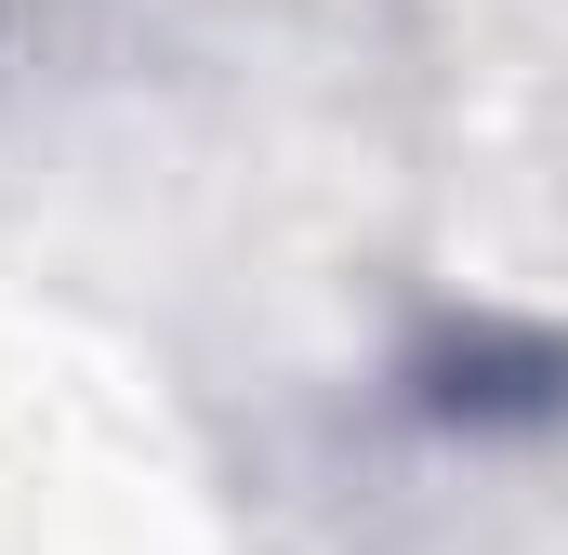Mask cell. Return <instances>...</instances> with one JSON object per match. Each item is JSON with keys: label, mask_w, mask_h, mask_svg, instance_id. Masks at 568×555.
Returning <instances> with one entry per match:
<instances>
[{"label": "cell", "mask_w": 568, "mask_h": 555, "mask_svg": "<svg viewBox=\"0 0 568 555\" xmlns=\"http://www.w3.org/2000/svg\"><path fill=\"white\" fill-rule=\"evenodd\" d=\"M397 397H410V423H436V436H542V423H568V331H542V317H436L424 344L397 357Z\"/></svg>", "instance_id": "6da1fadb"}]
</instances>
